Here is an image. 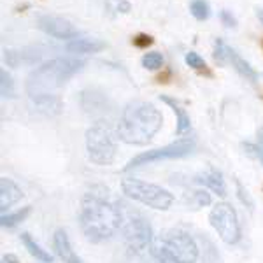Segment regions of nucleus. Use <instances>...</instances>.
Returning a JSON list of instances; mask_svg holds the SVG:
<instances>
[{"instance_id": "f257e3e1", "label": "nucleus", "mask_w": 263, "mask_h": 263, "mask_svg": "<svg viewBox=\"0 0 263 263\" xmlns=\"http://www.w3.org/2000/svg\"><path fill=\"white\" fill-rule=\"evenodd\" d=\"M121 202L111 198L104 186H93L84 193L79 211V224L90 242H104L121 228L123 211Z\"/></svg>"}, {"instance_id": "f03ea898", "label": "nucleus", "mask_w": 263, "mask_h": 263, "mask_svg": "<svg viewBox=\"0 0 263 263\" xmlns=\"http://www.w3.org/2000/svg\"><path fill=\"white\" fill-rule=\"evenodd\" d=\"M163 116L149 102L134 100L123 109L118 123V137L132 146H144L151 142L156 132L162 128Z\"/></svg>"}, {"instance_id": "7ed1b4c3", "label": "nucleus", "mask_w": 263, "mask_h": 263, "mask_svg": "<svg viewBox=\"0 0 263 263\" xmlns=\"http://www.w3.org/2000/svg\"><path fill=\"white\" fill-rule=\"evenodd\" d=\"M83 67L84 62L78 58H54L51 62H46L28 76L27 91L30 93V97L48 95L49 91L63 86Z\"/></svg>"}, {"instance_id": "20e7f679", "label": "nucleus", "mask_w": 263, "mask_h": 263, "mask_svg": "<svg viewBox=\"0 0 263 263\" xmlns=\"http://www.w3.org/2000/svg\"><path fill=\"white\" fill-rule=\"evenodd\" d=\"M151 254L158 263H195L198 246L186 230L174 228L153 242Z\"/></svg>"}, {"instance_id": "39448f33", "label": "nucleus", "mask_w": 263, "mask_h": 263, "mask_svg": "<svg viewBox=\"0 0 263 263\" xmlns=\"http://www.w3.org/2000/svg\"><path fill=\"white\" fill-rule=\"evenodd\" d=\"M116 139L118 132H114L112 125L105 120L95 121L86 130V151L93 163L111 165L116 158Z\"/></svg>"}, {"instance_id": "423d86ee", "label": "nucleus", "mask_w": 263, "mask_h": 263, "mask_svg": "<svg viewBox=\"0 0 263 263\" xmlns=\"http://www.w3.org/2000/svg\"><path fill=\"white\" fill-rule=\"evenodd\" d=\"M121 190L128 198L135 202H141L151 209L167 211L174 202V195L167 192L162 186H156L153 182H146L134 177H126L121 181Z\"/></svg>"}, {"instance_id": "0eeeda50", "label": "nucleus", "mask_w": 263, "mask_h": 263, "mask_svg": "<svg viewBox=\"0 0 263 263\" xmlns=\"http://www.w3.org/2000/svg\"><path fill=\"white\" fill-rule=\"evenodd\" d=\"M121 235H123V240H125V246L135 254L144 253L153 242L151 224L139 213L128 214V218L123 216Z\"/></svg>"}, {"instance_id": "6e6552de", "label": "nucleus", "mask_w": 263, "mask_h": 263, "mask_svg": "<svg viewBox=\"0 0 263 263\" xmlns=\"http://www.w3.org/2000/svg\"><path fill=\"white\" fill-rule=\"evenodd\" d=\"M195 149V141L193 139H179V141L168 144V146L158 147V149L146 151L142 155H137L135 158H132L128 163L123 167V171L128 172L132 168L142 167V165H149L155 162H162V160H174V158H184V156L192 155Z\"/></svg>"}, {"instance_id": "1a4fd4ad", "label": "nucleus", "mask_w": 263, "mask_h": 263, "mask_svg": "<svg viewBox=\"0 0 263 263\" xmlns=\"http://www.w3.org/2000/svg\"><path fill=\"white\" fill-rule=\"evenodd\" d=\"M209 221L223 242L237 244L240 240V223L235 209L227 202H218L209 214Z\"/></svg>"}, {"instance_id": "9d476101", "label": "nucleus", "mask_w": 263, "mask_h": 263, "mask_svg": "<svg viewBox=\"0 0 263 263\" xmlns=\"http://www.w3.org/2000/svg\"><path fill=\"white\" fill-rule=\"evenodd\" d=\"M37 27L48 35L57 37V39H74V37H78V30L67 20L58 18V16H41L37 20Z\"/></svg>"}, {"instance_id": "9b49d317", "label": "nucleus", "mask_w": 263, "mask_h": 263, "mask_svg": "<svg viewBox=\"0 0 263 263\" xmlns=\"http://www.w3.org/2000/svg\"><path fill=\"white\" fill-rule=\"evenodd\" d=\"M53 248H54V251H57L58 258H60L63 263H81V258H79L74 249H72L69 235H67V232L62 230V228H58V230L54 232Z\"/></svg>"}, {"instance_id": "f8f14e48", "label": "nucleus", "mask_w": 263, "mask_h": 263, "mask_svg": "<svg viewBox=\"0 0 263 263\" xmlns=\"http://www.w3.org/2000/svg\"><path fill=\"white\" fill-rule=\"evenodd\" d=\"M21 198H23V192L20 186L12 179L2 177L0 179V209H2V213H6L7 207L18 203Z\"/></svg>"}, {"instance_id": "ddd939ff", "label": "nucleus", "mask_w": 263, "mask_h": 263, "mask_svg": "<svg viewBox=\"0 0 263 263\" xmlns=\"http://www.w3.org/2000/svg\"><path fill=\"white\" fill-rule=\"evenodd\" d=\"M81 105L84 111L88 114H93V116H99V114H104L105 111H109L105 97L95 90H88L81 93Z\"/></svg>"}, {"instance_id": "4468645a", "label": "nucleus", "mask_w": 263, "mask_h": 263, "mask_svg": "<svg viewBox=\"0 0 263 263\" xmlns=\"http://www.w3.org/2000/svg\"><path fill=\"white\" fill-rule=\"evenodd\" d=\"M197 182L207 186L209 190H213L214 193H218L219 197H224L227 195V186H224V179L223 174L218 171V168H209L200 176H197Z\"/></svg>"}, {"instance_id": "2eb2a0df", "label": "nucleus", "mask_w": 263, "mask_h": 263, "mask_svg": "<svg viewBox=\"0 0 263 263\" xmlns=\"http://www.w3.org/2000/svg\"><path fill=\"white\" fill-rule=\"evenodd\" d=\"M67 51L70 53H78V54H90V53H99L105 48V42H102L99 39H74L70 42H67Z\"/></svg>"}, {"instance_id": "dca6fc26", "label": "nucleus", "mask_w": 263, "mask_h": 263, "mask_svg": "<svg viewBox=\"0 0 263 263\" xmlns=\"http://www.w3.org/2000/svg\"><path fill=\"white\" fill-rule=\"evenodd\" d=\"M33 104L37 105V109L46 114H49V116H57V114H60L63 104L62 100L58 99V97L51 95V93H48V95H39V97H32Z\"/></svg>"}, {"instance_id": "f3484780", "label": "nucleus", "mask_w": 263, "mask_h": 263, "mask_svg": "<svg viewBox=\"0 0 263 263\" xmlns=\"http://www.w3.org/2000/svg\"><path fill=\"white\" fill-rule=\"evenodd\" d=\"M227 60L232 62V65L235 67L237 72H239V74H242L246 79H249V81H253V83L258 79V76H256V72L253 70V67L249 65L244 58H240L232 48H227Z\"/></svg>"}, {"instance_id": "a211bd4d", "label": "nucleus", "mask_w": 263, "mask_h": 263, "mask_svg": "<svg viewBox=\"0 0 263 263\" xmlns=\"http://www.w3.org/2000/svg\"><path fill=\"white\" fill-rule=\"evenodd\" d=\"M165 104L168 105V107L172 109L174 112H176V116H177V126H176V132H177V135H181V134H184L186 130L190 128V118H188V114H186L184 111L181 109V105H179V102H176L174 99H171V97H165L162 95L160 97Z\"/></svg>"}, {"instance_id": "6ab92c4d", "label": "nucleus", "mask_w": 263, "mask_h": 263, "mask_svg": "<svg viewBox=\"0 0 263 263\" xmlns=\"http://www.w3.org/2000/svg\"><path fill=\"white\" fill-rule=\"evenodd\" d=\"M21 242H23L25 248L28 249V253H30L32 256H35L37 260H41V261H44V263H51V261H53V256H51L48 251H44V249H42L41 246L32 239L30 233H21Z\"/></svg>"}, {"instance_id": "aec40b11", "label": "nucleus", "mask_w": 263, "mask_h": 263, "mask_svg": "<svg viewBox=\"0 0 263 263\" xmlns=\"http://www.w3.org/2000/svg\"><path fill=\"white\" fill-rule=\"evenodd\" d=\"M30 211H32V207L27 205V207H23V209L16 211V213H12V214H2V218H0V224H2L4 228L16 227V224L21 223L25 218H27L28 214H30Z\"/></svg>"}, {"instance_id": "412c9836", "label": "nucleus", "mask_w": 263, "mask_h": 263, "mask_svg": "<svg viewBox=\"0 0 263 263\" xmlns=\"http://www.w3.org/2000/svg\"><path fill=\"white\" fill-rule=\"evenodd\" d=\"M0 93H2L4 99L14 97V83H12V78L6 70L0 72Z\"/></svg>"}, {"instance_id": "4be33fe9", "label": "nucleus", "mask_w": 263, "mask_h": 263, "mask_svg": "<svg viewBox=\"0 0 263 263\" xmlns=\"http://www.w3.org/2000/svg\"><path fill=\"white\" fill-rule=\"evenodd\" d=\"M190 9H192V14L195 16L197 20H207L209 18V14H211V11H209V4L205 2V0H193L192 2V6H190Z\"/></svg>"}, {"instance_id": "5701e85b", "label": "nucleus", "mask_w": 263, "mask_h": 263, "mask_svg": "<svg viewBox=\"0 0 263 263\" xmlns=\"http://www.w3.org/2000/svg\"><path fill=\"white\" fill-rule=\"evenodd\" d=\"M163 65V57L160 53H147L142 57V67L149 70H156Z\"/></svg>"}, {"instance_id": "b1692460", "label": "nucleus", "mask_w": 263, "mask_h": 263, "mask_svg": "<svg viewBox=\"0 0 263 263\" xmlns=\"http://www.w3.org/2000/svg\"><path fill=\"white\" fill-rule=\"evenodd\" d=\"M192 200H193V205L195 207H205V205H211V195L207 192H202V190H198V192H192Z\"/></svg>"}, {"instance_id": "393cba45", "label": "nucleus", "mask_w": 263, "mask_h": 263, "mask_svg": "<svg viewBox=\"0 0 263 263\" xmlns=\"http://www.w3.org/2000/svg\"><path fill=\"white\" fill-rule=\"evenodd\" d=\"M235 186H237V195H239V198H240V202L244 203L246 207H248L249 211H253V207H254V202H253V198L249 197V193H248V190L244 188L242 184H240L239 181H235Z\"/></svg>"}, {"instance_id": "a878e982", "label": "nucleus", "mask_w": 263, "mask_h": 263, "mask_svg": "<svg viewBox=\"0 0 263 263\" xmlns=\"http://www.w3.org/2000/svg\"><path fill=\"white\" fill-rule=\"evenodd\" d=\"M186 63H188L190 67H193V69H197V70L205 69V62H203V58L198 57V54L193 53V51L186 54Z\"/></svg>"}, {"instance_id": "bb28decb", "label": "nucleus", "mask_w": 263, "mask_h": 263, "mask_svg": "<svg viewBox=\"0 0 263 263\" xmlns=\"http://www.w3.org/2000/svg\"><path fill=\"white\" fill-rule=\"evenodd\" d=\"M227 48L228 46L224 44L221 39L216 41V51H214V58L218 60L219 63H224L227 62Z\"/></svg>"}, {"instance_id": "cd10ccee", "label": "nucleus", "mask_w": 263, "mask_h": 263, "mask_svg": "<svg viewBox=\"0 0 263 263\" xmlns=\"http://www.w3.org/2000/svg\"><path fill=\"white\" fill-rule=\"evenodd\" d=\"M134 44L137 46V48L144 49V48H147V46L153 44V37L147 35V33H139V35L134 37Z\"/></svg>"}, {"instance_id": "c85d7f7f", "label": "nucleus", "mask_w": 263, "mask_h": 263, "mask_svg": "<svg viewBox=\"0 0 263 263\" xmlns=\"http://www.w3.org/2000/svg\"><path fill=\"white\" fill-rule=\"evenodd\" d=\"M4 60L9 67H16L20 63V54L16 51H4Z\"/></svg>"}, {"instance_id": "c756f323", "label": "nucleus", "mask_w": 263, "mask_h": 263, "mask_svg": "<svg viewBox=\"0 0 263 263\" xmlns=\"http://www.w3.org/2000/svg\"><path fill=\"white\" fill-rule=\"evenodd\" d=\"M219 18H221L224 27H228V28H233V27L237 25V21H235V18L232 16V12H230V11H221V12H219Z\"/></svg>"}, {"instance_id": "7c9ffc66", "label": "nucleus", "mask_w": 263, "mask_h": 263, "mask_svg": "<svg viewBox=\"0 0 263 263\" xmlns=\"http://www.w3.org/2000/svg\"><path fill=\"white\" fill-rule=\"evenodd\" d=\"M242 147L248 156H251V158H260V149H258V146H254L251 142H244Z\"/></svg>"}, {"instance_id": "2f4dec72", "label": "nucleus", "mask_w": 263, "mask_h": 263, "mask_svg": "<svg viewBox=\"0 0 263 263\" xmlns=\"http://www.w3.org/2000/svg\"><path fill=\"white\" fill-rule=\"evenodd\" d=\"M258 149H260V160L263 163V126L258 130Z\"/></svg>"}, {"instance_id": "473e14b6", "label": "nucleus", "mask_w": 263, "mask_h": 263, "mask_svg": "<svg viewBox=\"0 0 263 263\" xmlns=\"http://www.w3.org/2000/svg\"><path fill=\"white\" fill-rule=\"evenodd\" d=\"M118 9L121 12H128L130 11V4L125 2V0H118Z\"/></svg>"}, {"instance_id": "72a5a7b5", "label": "nucleus", "mask_w": 263, "mask_h": 263, "mask_svg": "<svg viewBox=\"0 0 263 263\" xmlns=\"http://www.w3.org/2000/svg\"><path fill=\"white\" fill-rule=\"evenodd\" d=\"M2 261H4V263H20V261H18V258H16L14 254H6V256L2 258Z\"/></svg>"}, {"instance_id": "f704fd0d", "label": "nucleus", "mask_w": 263, "mask_h": 263, "mask_svg": "<svg viewBox=\"0 0 263 263\" xmlns=\"http://www.w3.org/2000/svg\"><path fill=\"white\" fill-rule=\"evenodd\" d=\"M258 18L261 20V23H263V9L261 11H258Z\"/></svg>"}, {"instance_id": "c9c22d12", "label": "nucleus", "mask_w": 263, "mask_h": 263, "mask_svg": "<svg viewBox=\"0 0 263 263\" xmlns=\"http://www.w3.org/2000/svg\"><path fill=\"white\" fill-rule=\"evenodd\" d=\"M2 263H4V261H2Z\"/></svg>"}]
</instances>
